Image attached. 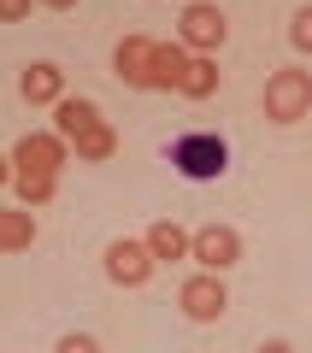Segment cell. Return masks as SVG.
<instances>
[{"label":"cell","instance_id":"6da1fadb","mask_svg":"<svg viewBox=\"0 0 312 353\" xmlns=\"http://www.w3.org/2000/svg\"><path fill=\"white\" fill-rule=\"evenodd\" d=\"M118 77L136 88H177V77H183L188 53L177 48V41H153V36H124L113 53Z\"/></svg>","mask_w":312,"mask_h":353},{"label":"cell","instance_id":"7a4b0ae2","mask_svg":"<svg viewBox=\"0 0 312 353\" xmlns=\"http://www.w3.org/2000/svg\"><path fill=\"white\" fill-rule=\"evenodd\" d=\"M165 159H171V171L188 176V183H218V176L230 171V141L218 136V130H183V136L165 148Z\"/></svg>","mask_w":312,"mask_h":353},{"label":"cell","instance_id":"3957f363","mask_svg":"<svg viewBox=\"0 0 312 353\" xmlns=\"http://www.w3.org/2000/svg\"><path fill=\"white\" fill-rule=\"evenodd\" d=\"M312 112V77L300 65H283V71L265 83V118L271 124H300Z\"/></svg>","mask_w":312,"mask_h":353},{"label":"cell","instance_id":"277c9868","mask_svg":"<svg viewBox=\"0 0 312 353\" xmlns=\"http://www.w3.org/2000/svg\"><path fill=\"white\" fill-rule=\"evenodd\" d=\"M65 136H48V130H30L12 148V176H59L65 171Z\"/></svg>","mask_w":312,"mask_h":353},{"label":"cell","instance_id":"5b68a950","mask_svg":"<svg viewBox=\"0 0 312 353\" xmlns=\"http://www.w3.org/2000/svg\"><path fill=\"white\" fill-rule=\"evenodd\" d=\"M177 306H183V318H195V324H218L224 306H230L224 277H218V271H195V277L177 289Z\"/></svg>","mask_w":312,"mask_h":353},{"label":"cell","instance_id":"8992f818","mask_svg":"<svg viewBox=\"0 0 312 353\" xmlns=\"http://www.w3.org/2000/svg\"><path fill=\"white\" fill-rule=\"evenodd\" d=\"M224 36H230V18L218 12L213 0H195L183 18H177V41L183 48H195V53H213V48H224Z\"/></svg>","mask_w":312,"mask_h":353},{"label":"cell","instance_id":"52a82bcc","mask_svg":"<svg viewBox=\"0 0 312 353\" xmlns=\"http://www.w3.org/2000/svg\"><path fill=\"white\" fill-rule=\"evenodd\" d=\"M188 253H195L200 271H230V265L242 259V236L230 224H206V230L188 236Z\"/></svg>","mask_w":312,"mask_h":353},{"label":"cell","instance_id":"ba28073f","mask_svg":"<svg viewBox=\"0 0 312 353\" xmlns=\"http://www.w3.org/2000/svg\"><path fill=\"white\" fill-rule=\"evenodd\" d=\"M106 277H113L118 289H142V283L153 277V253L142 248V241H113V248H106Z\"/></svg>","mask_w":312,"mask_h":353},{"label":"cell","instance_id":"9c48e42d","mask_svg":"<svg viewBox=\"0 0 312 353\" xmlns=\"http://www.w3.org/2000/svg\"><path fill=\"white\" fill-rule=\"evenodd\" d=\"M59 83H65V77H59V65H53V59L24 65V77H18V88H24V101H30V106H59V101H65Z\"/></svg>","mask_w":312,"mask_h":353},{"label":"cell","instance_id":"30bf717a","mask_svg":"<svg viewBox=\"0 0 312 353\" xmlns=\"http://www.w3.org/2000/svg\"><path fill=\"white\" fill-rule=\"evenodd\" d=\"M177 94H188V101H206V94H218V65L206 59V53H188L183 77H177Z\"/></svg>","mask_w":312,"mask_h":353},{"label":"cell","instance_id":"8fae6325","mask_svg":"<svg viewBox=\"0 0 312 353\" xmlns=\"http://www.w3.org/2000/svg\"><path fill=\"white\" fill-rule=\"evenodd\" d=\"M142 248L153 253V265H177L188 253V236L171 224V218H159V224H148V241H142Z\"/></svg>","mask_w":312,"mask_h":353},{"label":"cell","instance_id":"7c38bea8","mask_svg":"<svg viewBox=\"0 0 312 353\" xmlns=\"http://www.w3.org/2000/svg\"><path fill=\"white\" fill-rule=\"evenodd\" d=\"M95 124H106V118L95 112V101H59L53 106V130H59L65 141H77L83 130H95Z\"/></svg>","mask_w":312,"mask_h":353},{"label":"cell","instance_id":"4fadbf2b","mask_svg":"<svg viewBox=\"0 0 312 353\" xmlns=\"http://www.w3.org/2000/svg\"><path fill=\"white\" fill-rule=\"evenodd\" d=\"M30 241H36V218H30V206L18 212V206H0V253H24Z\"/></svg>","mask_w":312,"mask_h":353},{"label":"cell","instance_id":"5bb4252c","mask_svg":"<svg viewBox=\"0 0 312 353\" xmlns=\"http://www.w3.org/2000/svg\"><path fill=\"white\" fill-rule=\"evenodd\" d=\"M289 41H295V53H312V6H300L289 18Z\"/></svg>","mask_w":312,"mask_h":353},{"label":"cell","instance_id":"9a60e30c","mask_svg":"<svg viewBox=\"0 0 312 353\" xmlns=\"http://www.w3.org/2000/svg\"><path fill=\"white\" fill-rule=\"evenodd\" d=\"M53 353H100V347H95V336H59Z\"/></svg>","mask_w":312,"mask_h":353},{"label":"cell","instance_id":"2e32d148","mask_svg":"<svg viewBox=\"0 0 312 353\" xmlns=\"http://www.w3.org/2000/svg\"><path fill=\"white\" fill-rule=\"evenodd\" d=\"M30 6H36V0H0V18H6V24H12V18H30Z\"/></svg>","mask_w":312,"mask_h":353},{"label":"cell","instance_id":"e0dca14e","mask_svg":"<svg viewBox=\"0 0 312 353\" xmlns=\"http://www.w3.org/2000/svg\"><path fill=\"white\" fill-rule=\"evenodd\" d=\"M260 353H295V347H289V341H265Z\"/></svg>","mask_w":312,"mask_h":353},{"label":"cell","instance_id":"ac0fdd59","mask_svg":"<svg viewBox=\"0 0 312 353\" xmlns=\"http://www.w3.org/2000/svg\"><path fill=\"white\" fill-rule=\"evenodd\" d=\"M41 6H53V12H71V6H77V0H41Z\"/></svg>","mask_w":312,"mask_h":353},{"label":"cell","instance_id":"d6986e66","mask_svg":"<svg viewBox=\"0 0 312 353\" xmlns=\"http://www.w3.org/2000/svg\"><path fill=\"white\" fill-rule=\"evenodd\" d=\"M0 183H12V159L6 153H0Z\"/></svg>","mask_w":312,"mask_h":353}]
</instances>
